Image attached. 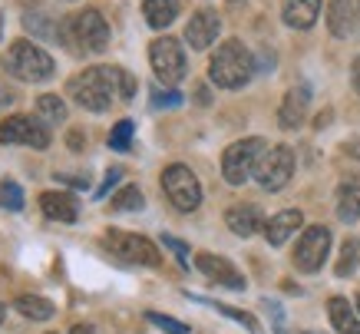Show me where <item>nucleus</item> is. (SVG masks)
Returning a JSON list of instances; mask_svg holds the SVG:
<instances>
[{
	"label": "nucleus",
	"instance_id": "nucleus-1",
	"mask_svg": "<svg viewBox=\"0 0 360 334\" xmlns=\"http://www.w3.org/2000/svg\"><path fill=\"white\" fill-rule=\"evenodd\" d=\"M66 93L89 113H106L116 99L136 97V76L126 73L122 66H89L83 73L70 76Z\"/></svg>",
	"mask_w": 360,
	"mask_h": 334
},
{
	"label": "nucleus",
	"instance_id": "nucleus-2",
	"mask_svg": "<svg viewBox=\"0 0 360 334\" xmlns=\"http://www.w3.org/2000/svg\"><path fill=\"white\" fill-rule=\"evenodd\" d=\"M251 76H255V56L241 40H225L208 60V80L221 89L248 87Z\"/></svg>",
	"mask_w": 360,
	"mask_h": 334
},
{
	"label": "nucleus",
	"instance_id": "nucleus-3",
	"mask_svg": "<svg viewBox=\"0 0 360 334\" xmlns=\"http://www.w3.org/2000/svg\"><path fill=\"white\" fill-rule=\"evenodd\" d=\"M60 40L73 54H103L110 47V23L96 7H86L77 17H66L60 27Z\"/></svg>",
	"mask_w": 360,
	"mask_h": 334
},
{
	"label": "nucleus",
	"instance_id": "nucleus-4",
	"mask_svg": "<svg viewBox=\"0 0 360 334\" xmlns=\"http://www.w3.org/2000/svg\"><path fill=\"white\" fill-rule=\"evenodd\" d=\"M4 70L23 83H44L56 70L53 56L46 54L44 47H37L33 40H13L7 56H4Z\"/></svg>",
	"mask_w": 360,
	"mask_h": 334
},
{
	"label": "nucleus",
	"instance_id": "nucleus-5",
	"mask_svg": "<svg viewBox=\"0 0 360 334\" xmlns=\"http://www.w3.org/2000/svg\"><path fill=\"white\" fill-rule=\"evenodd\" d=\"M268 152V142L262 136H248V140L231 142L229 149L221 152V175L229 185H245L255 175L262 156Z\"/></svg>",
	"mask_w": 360,
	"mask_h": 334
},
{
	"label": "nucleus",
	"instance_id": "nucleus-6",
	"mask_svg": "<svg viewBox=\"0 0 360 334\" xmlns=\"http://www.w3.org/2000/svg\"><path fill=\"white\" fill-rule=\"evenodd\" d=\"M103 245L110 248L116 259L132 261V265H146V268H155V265H162V255H159V248H155L146 235H132V232H122V228H106V235H103Z\"/></svg>",
	"mask_w": 360,
	"mask_h": 334
},
{
	"label": "nucleus",
	"instance_id": "nucleus-7",
	"mask_svg": "<svg viewBox=\"0 0 360 334\" xmlns=\"http://www.w3.org/2000/svg\"><path fill=\"white\" fill-rule=\"evenodd\" d=\"M162 189H165V199L179 209V212H195L198 205H202V185H198L195 173L182 166V162H175L162 173Z\"/></svg>",
	"mask_w": 360,
	"mask_h": 334
},
{
	"label": "nucleus",
	"instance_id": "nucleus-8",
	"mask_svg": "<svg viewBox=\"0 0 360 334\" xmlns=\"http://www.w3.org/2000/svg\"><path fill=\"white\" fill-rule=\"evenodd\" d=\"M149 63H153L159 83L175 87L186 76V50H182V44L175 37H159V40L149 44Z\"/></svg>",
	"mask_w": 360,
	"mask_h": 334
},
{
	"label": "nucleus",
	"instance_id": "nucleus-9",
	"mask_svg": "<svg viewBox=\"0 0 360 334\" xmlns=\"http://www.w3.org/2000/svg\"><path fill=\"white\" fill-rule=\"evenodd\" d=\"M295 175V149L291 146H271V149L262 156L258 169H255V179L264 192H278L291 183Z\"/></svg>",
	"mask_w": 360,
	"mask_h": 334
},
{
	"label": "nucleus",
	"instance_id": "nucleus-10",
	"mask_svg": "<svg viewBox=\"0 0 360 334\" xmlns=\"http://www.w3.org/2000/svg\"><path fill=\"white\" fill-rule=\"evenodd\" d=\"M0 142L4 146H33L46 149L50 146V130L40 116H7L0 123Z\"/></svg>",
	"mask_w": 360,
	"mask_h": 334
},
{
	"label": "nucleus",
	"instance_id": "nucleus-11",
	"mask_svg": "<svg viewBox=\"0 0 360 334\" xmlns=\"http://www.w3.org/2000/svg\"><path fill=\"white\" fill-rule=\"evenodd\" d=\"M328 252H330V228L324 225H311L301 232L295 245V265L307 275L321 271V265L328 261Z\"/></svg>",
	"mask_w": 360,
	"mask_h": 334
},
{
	"label": "nucleus",
	"instance_id": "nucleus-12",
	"mask_svg": "<svg viewBox=\"0 0 360 334\" xmlns=\"http://www.w3.org/2000/svg\"><path fill=\"white\" fill-rule=\"evenodd\" d=\"M195 268L205 275L208 281H215L221 288H235L241 291L245 288V275H241L229 259H221V255H212V252H198L195 255Z\"/></svg>",
	"mask_w": 360,
	"mask_h": 334
},
{
	"label": "nucleus",
	"instance_id": "nucleus-13",
	"mask_svg": "<svg viewBox=\"0 0 360 334\" xmlns=\"http://www.w3.org/2000/svg\"><path fill=\"white\" fill-rule=\"evenodd\" d=\"M219 33H221V17L215 11H208V7L195 11L186 23V40L192 50H208L219 40Z\"/></svg>",
	"mask_w": 360,
	"mask_h": 334
},
{
	"label": "nucleus",
	"instance_id": "nucleus-14",
	"mask_svg": "<svg viewBox=\"0 0 360 334\" xmlns=\"http://www.w3.org/2000/svg\"><path fill=\"white\" fill-rule=\"evenodd\" d=\"M307 106H311V89L304 83L291 87L281 99V109H278V126L281 130H297L307 116Z\"/></svg>",
	"mask_w": 360,
	"mask_h": 334
},
{
	"label": "nucleus",
	"instance_id": "nucleus-15",
	"mask_svg": "<svg viewBox=\"0 0 360 334\" xmlns=\"http://www.w3.org/2000/svg\"><path fill=\"white\" fill-rule=\"evenodd\" d=\"M225 225H229L235 235L248 238V235H255V232H262L264 228V216H262V209H258V205H251V202L231 205L229 212H225Z\"/></svg>",
	"mask_w": 360,
	"mask_h": 334
},
{
	"label": "nucleus",
	"instance_id": "nucleus-16",
	"mask_svg": "<svg viewBox=\"0 0 360 334\" xmlns=\"http://www.w3.org/2000/svg\"><path fill=\"white\" fill-rule=\"evenodd\" d=\"M360 17V0H328V30L334 37H350Z\"/></svg>",
	"mask_w": 360,
	"mask_h": 334
},
{
	"label": "nucleus",
	"instance_id": "nucleus-17",
	"mask_svg": "<svg viewBox=\"0 0 360 334\" xmlns=\"http://www.w3.org/2000/svg\"><path fill=\"white\" fill-rule=\"evenodd\" d=\"M321 17V0H284L281 4V20L291 30H311Z\"/></svg>",
	"mask_w": 360,
	"mask_h": 334
},
{
	"label": "nucleus",
	"instance_id": "nucleus-18",
	"mask_svg": "<svg viewBox=\"0 0 360 334\" xmlns=\"http://www.w3.org/2000/svg\"><path fill=\"white\" fill-rule=\"evenodd\" d=\"M301 225H304V216H301L297 209H284V212H278L274 218L264 222V238H268L271 245H284Z\"/></svg>",
	"mask_w": 360,
	"mask_h": 334
},
{
	"label": "nucleus",
	"instance_id": "nucleus-19",
	"mask_svg": "<svg viewBox=\"0 0 360 334\" xmlns=\"http://www.w3.org/2000/svg\"><path fill=\"white\" fill-rule=\"evenodd\" d=\"M40 209H44L46 218H56V222H77L79 218L77 199L66 192H44L40 195Z\"/></svg>",
	"mask_w": 360,
	"mask_h": 334
},
{
	"label": "nucleus",
	"instance_id": "nucleus-20",
	"mask_svg": "<svg viewBox=\"0 0 360 334\" xmlns=\"http://www.w3.org/2000/svg\"><path fill=\"white\" fill-rule=\"evenodd\" d=\"M142 17L153 30H165L179 17V0H142Z\"/></svg>",
	"mask_w": 360,
	"mask_h": 334
},
{
	"label": "nucleus",
	"instance_id": "nucleus-21",
	"mask_svg": "<svg viewBox=\"0 0 360 334\" xmlns=\"http://www.w3.org/2000/svg\"><path fill=\"white\" fill-rule=\"evenodd\" d=\"M338 216L340 222H357L360 218V175L347 179L338 189Z\"/></svg>",
	"mask_w": 360,
	"mask_h": 334
},
{
	"label": "nucleus",
	"instance_id": "nucleus-22",
	"mask_svg": "<svg viewBox=\"0 0 360 334\" xmlns=\"http://www.w3.org/2000/svg\"><path fill=\"white\" fill-rule=\"evenodd\" d=\"M328 314H330V324L338 328V334H360V318L354 314L347 298H330Z\"/></svg>",
	"mask_w": 360,
	"mask_h": 334
},
{
	"label": "nucleus",
	"instance_id": "nucleus-23",
	"mask_svg": "<svg viewBox=\"0 0 360 334\" xmlns=\"http://www.w3.org/2000/svg\"><path fill=\"white\" fill-rule=\"evenodd\" d=\"M13 308H17L20 314H27V318H33V321L53 318V304L46 302V298H40V295H20V298L13 302Z\"/></svg>",
	"mask_w": 360,
	"mask_h": 334
},
{
	"label": "nucleus",
	"instance_id": "nucleus-24",
	"mask_svg": "<svg viewBox=\"0 0 360 334\" xmlns=\"http://www.w3.org/2000/svg\"><path fill=\"white\" fill-rule=\"evenodd\" d=\"M37 116L44 119V123H63L66 119V103L56 93H44V97L37 99Z\"/></svg>",
	"mask_w": 360,
	"mask_h": 334
},
{
	"label": "nucleus",
	"instance_id": "nucleus-25",
	"mask_svg": "<svg viewBox=\"0 0 360 334\" xmlns=\"http://www.w3.org/2000/svg\"><path fill=\"white\" fill-rule=\"evenodd\" d=\"M142 205H146V199H142V192L136 185H122L120 192L112 195V209L116 212H139Z\"/></svg>",
	"mask_w": 360,
	"mask_h": 334
},
{
	"label": "nucleus",
	"instance_id": "nucleus-26",
	"mask_svg": "<svg viewBox=\"0 0 360 334\" xmlns=\"http://www.w3.org/2000/svg\"><path fill=\"white\" fill-rule=\"evenodd\" d=\"M132 132H136V126H132L129 119H120V123L110 130V149L126 152L129 149V142H132Z\"/></svg>",
	"mask_w": 360,
	"mask_h": 334
},
{
	"label": "nucleus",
	"instance_id": "nucleus-27",
	"mask_svg": "<svg viewBox=\"0 0 360 334\" xmlns=\"http://www.w3.org/2000/svg\"><path fill=\"white\" fill-rule=\"evenodd\" d=\"M357 255H360V242H357V238H347V242H344V248H340L338 268H334L340 278H347L350 271H354V265H357Z\"/></svg>",
	"mask_w": 360,
	"mask_h": 334
},
{
	"label": "nucleus",
	"instance_id": "nucleus-28",
	"mask_svg": "<svg viewBox=\"0 0 360 334\" xmlns=\"http://www.w3.org/2000/svg\"><path fill=\"white\" fill-rule=\"evenodd\" d=\"M0 205L4 209H11V212H20L23 209V192L17 183H4L0 185Z\"/></svg>",
	"mask_w": 360,
	"mask_h": 334
},
{
	"label": "nucleus",
	"instance_id": "nucleus-29",
	"mask_svg": "<svg viewBox=\"0 0 360 334\" xmlns=\"http://www.w3.org/2000/svg\"><path fill=\"white\" fill-rule=\"evenodd\" d=\"M146 318H149L155 328H162V331H169V334H188V324L175 321V318H165V314H159V311H146Z\"/></svg>",
	"mask_w": 360,
	"mask_h": 334
},
{
	"label": "nucleus",
	"instance_id": "nucleus-30",
	"mask_svg": "<svg viewBox=\"0 0 360 334\" xmlns=\"http://www.w3.org/2000/svg\"><path fill=\"white\" fill-rule=\"evenodd\" d=\"M215 311H221V314H229L231 321H238V324H245L248 331H258V321L251 318V314H245V311H238V308H229V304H221V302H208Z\"/></svg>",
	"mask_w": 360,
	"mask_h": 334
},
{
	"label": "nucleus",
	"instance_id": "nucleus-31",
	"mask_svg": "<svg viewBox=\"0 0 360 334\" xmlns=\"http://www.w3.org/2000/svg\"><path fill=\"white\" fill-rule=\"evenodd\" d=\"M153 103H155V106H179V103H182V97H179L175 89H155Z\"/></svg>",
	"mask_w": 360,
	"mask_h": 334
},
{
	"label": "nucleus",
	"instance_id": "nucleus-32",
	"mask_svg": "<svg viewBox=\"0 0 360 334\" xmlns=\"http://www.w3.org/2000/svg\"><path fill=\"white\" fill-rule=\"evenodd\" d=\"M162 245H165V248H172L175 255H179V259H182V265H188V248L182 245V242H179V238H172V235H162Z\"/></svg>",
	"mask_w": 360,
	"mask_h": 334
},
{
	"label": "nucleus",
	"instance_id": "nucleus-33",
	"mask_svg": "<svg viewBox=\"0 0 360 334\" xmlns=\"http://www.w3.org/2000/svg\"><path fill=\"white\" fill-rule=\"evenodd\" d=\"M120 169H110V175H106V183H103V185H99V192L96 195H106V192H110V189H112V185H116V179H120Z\"/></svg>",
	"mask_w": 360,
	"mask_h": 334
},
{
	"label": "nucleus",
	"instance_id": "nucleus-34",
	"mask_svg": "<svg viewBox=\"0 0 360 334\" xmlns=\"http://www.w3.org/2000/svg\"><path fill=\"white\" fill-rule=\"evenodd\" d=\"M350 80H354V89L360 93V54H357V60H354V70H350Z\"/></svg>",
	"mask_w": 360,
	"mask_h": 334
},
{
	"label": "nucleus",
	"instance_id": "nucleus-35",
	"mask_svg": "<svg viewBox=\"0 0 360 334\" xmlns=\"http://www.w3.org/2000/svg\"><path fill=\"white\" fill-rule=\"evenodd\" d=\"M70 334H99V331L93 328V324H73V328H70Z\"/></svg>",
	"mask_w": 360,
	"mask_h": 334
},
{
	"label": "nucleus",
	"instance_id": "nucleus-36",
	"mask_svg": "<svg viewBox=\"0 0 360 334\" xmlns=\"http://www.w3.org/2000/svg\"><path fill=\"white\" fill-rule=\"evenodd\" d=\"M83 136H79V132H70V146H73V149H79V146H83Z\"/></svg>",
	"mask_w": 360,
	"mask_h": 334
},
{
	"label": "nucleus",
	"instance_id": "nucleus-37",
	"mask_svg": "<svg viewBox=\"0 0 360 334\" xmlns=\"http://www.w3.org/2000/svg\"><path fill=\"white\" fill-rule=\"evenodd\" d=\"M4 314H7V311H4V304H0V324H4Z\"/></svg>",
	"mask_w": 360,
	"mask_h": 334
},
{
	"label": "nucleus",
	"instance_id": "nucleus-38",
	"mask_svg": "<svg viewBox=\"0 0 360 334\" xmlns=\"http://www.w3.org/2000/svg\"><path fill=\"white\" fill-rule=\"evenodd\" d=\"M27 4H37V0H27Z\"/></svg>",
	"mask_w": 360,
	"mask_h": 334
},
{
	"label": "nucleus",
	"instance_id": "nucleus-39",
	"mask_svg": "<svg viewBox=\"0 0 360 334\" xmlns=\"http://www.w3.org/2000/svg\"><path fill=\"white\" fill-rule=\"evenodd\" d=\"M357 308H360V298H357Z\"/></svg>",
	"mask_w": 360,
	"mask_h": 334
}]
</instances>
